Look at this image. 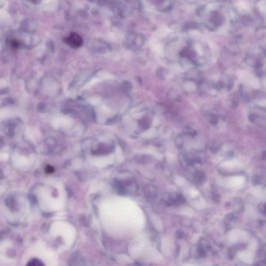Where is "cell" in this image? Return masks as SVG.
<instances>
[{
  "label": "cell",
  "instance_id": "obj_10",
  "mask_svg": "<svg viewBox=\"0 0 266 266\" xmlns=\"http://www.w3.org/2000/svg\"><path fill=\"white\" fill-rule=\"evenodd\" d=\"M239 101L238 99L237 98H233L232 100V102H231V106L232 108L233 109H237L239 107Z\"/></svg>",
  "mask_w": 266,
  "mask_h": 266
},
{
  "label": "cell",
  "instance_id": "obj_4",
  "mask_svg": "<svg viewBox=\"0 0 266 266\" xmlns=\"http://www.w3.org/2000/svg\"><path fill=\"white\" fill-rule=\"evenodd\" d=\"M245 179L243 176H234L230 178L227 182V183L229 186L231 187H238L241 186L244 184L245 182Z\"/></svg>",
  "mask_w": 266,
  "mask_h": 266
},
{
  "label": "cell",
  "instance_id": "obj_9",
  "mask_svg": "<svg viewBox=\"0 0 266 266\" xmlns=\"http://www.w3.org/2000/svg\"><path fill=\"white\" fill-rule=\"evenodd\" d=\"M182 136L181 135H178L176 137L175 143L177 146L178 147H182L184 143V140L182 138Z\"/></svg>",
  "mask_w": 266,
  "mask_h": 266
},
{
  "label": "cell",
  "instance_id": "obj_2",
  "mask_svg": "<svg viewBox=\"0 0 266 266\" xmlns=\"http://www.w3.org/2000/svg\"><path fill=\"white\" fill-rule=\"evenodd\" d=\"M223 21V18L219 12H213L208 21L207 27L210 29H216L219 27Z\"/></svg>",
  "mask_w": 266,
  "mask_h": 266
},
{
  "label": "cell",
  "instance_id": "obj_13",
  "mask_svg": "<svg viewBox=\"0 0 266 266\" xmlns=\"http://www.w3.org/2000/svg\"><path fill=\"white\" fill-rule=\"evenodd\" d=\"M45 171L48 173H51L54 171V169L53 167H52L51 166H47L46 167Z\"/></svg>",
  "mask_w": 266,
  "mask_h": 266
},
{
  "label": "cell",
  "instance_id": "obj_1",
  "mask_svg": "<svg viewBox=\"0 0 266 266\" xmlns=\"http://www.w3.org/2000/svg\"><path fill=\"white\" fill-rule=\"evenodd\" d=\"M65 43L73 48H78L83 44V39L78 33L72 32L64 39Z\"/></svg>",
  "mask_w": 266,
  "mask_h": 266
},
{
  "label": "cell",
  "instance_id": "obj_7",
  "mask_svg": "<svg viewBox=\"0 0 266 266\" xmlns=\"http://www.w3.org/2000/svg\"><path fill=\"white\" fill-rule=\"evenodd\" d=\"M207 119L210 124H212L214 126H216L218 123V118L216 115L214 114H207Z\"/></svg>",
  "mask_w": 266,
  "mask_h": 266
},
{
  "label": "cell",
  "instance_id": "obj_6",
  "mask_svg": "<svg viewBox=\"0 0 266 266\" xmlns=\"http://www.w3.org/2000/svg\"><path fill=\"white\" fill-rule=\"evenodd\" d=\"M239 257L242 260H243V262H248V263H251L253 260V257L249 253H241V254H240Z\"/></svg>",
  "mask_w": 266,
  "mask_h": 266
},
{
  "label": "cell",
  "instance_id": "obj_8",
  "mask_svg": "<svg viewBox=\"0 0 266 266\" xmlns=\"http://www.w3.org/2000/svg\"><path fill=\"white\" fill-rule=\"evenodd\" d=\"M27 266H44V264L41 261H40L39 259H32L31 260H30L28 263L27 264Z\"/></svg>",
  "mask_w": 266,
  "mask_h": 266
},
{
  "label": "cell",
  "instance_id": "obj_14",
  "mask_svg": "<svg viewBox=\"0 0 266 266\" xmlns=\"http://www.w3.org/2000/svg\"><path fill=\"white\" fill-rule=\"evenodd\" d=\"M233 86V82L232 81H229V83H228V86H227V89L228 90V91H230L232 89V87Z\"/></svg>",
  "mask_w": 266,
  "mask_h": 266
},
{
  "label": "cell",
  "instance_id": "obj_12",
  "mask_svg": "<svg viewBox=\"0 0 266 266\" xmlns=\"http://www.w3.org/2000/svg\"><path fill=\"white\" fill-rule=\"evenodd\" d=\"M258 114H251L250 116H249L248 118H249V120H250L251 122H255V121L257 119V118L258 117Z\"/></svg>",
  "mask_w": 266,
  "mask_h": 266
},
{
  "label": "cell",
  "instance_id": "obj_5",
  "mask_svg": "<svg viewBox=\"0 0 266 266\" xmlns=\"http://www.w3.org/2000/svg\"><path fill=\"white\" fill-rule=\"evenodd\" d=\"M183 133L186 135L191 136V137H194V136H196V135L198 134V132L196 130H195L193 128L189 126H186L183 129Z\"/></svg>",
  "mask_w": 266,
  "mask_h": 266
},
{
  "label": "cell",
  "instance_id": "obj_3",
  "mask_svg": "<svg viewBox=\"0 0 266 266\" xmlns=\"http://www.w3.org/2000/svg\"><path fill=\"white\" fill-rule=\"evenodd\" d=\"M246 234L244 232L239 230H234L228 234V238L230 241L232 242L240 241L245 239Z\"/></svg>",
  "mask_w": 266,
  "mask_h": 266
},
{
  "label": "cell",
  "instance_id": "obj_11",
  "mask_svg": "<svg viewBox=\"0 0 266 266\" xmlns=\"http://www.w3.org/2000/svg\"><path fill=\"white\" fill-rule=\"evenodd\" d=\"M157 74H158V76H159V78H161V80H165L164 72V70L162 69H158Z\"/></svg>",
  "mask_w": 266,
  "mask_h": 266
}]
</instances>
